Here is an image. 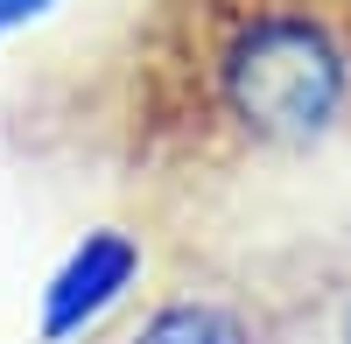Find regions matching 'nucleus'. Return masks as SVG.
Here are the masks:
<instances>
[{
    "label": "nucleus",
    "mask_w": 351,
    "mask_h": 344,
    "mask_svg": "<svg viewBox=\"0 0 351 344\" xmlns=\"http://www.w3.org/2000/svg\"><path fill=\"white\" fill-rule=\"evenodd\" d=\"M155 106L190 148L309 155L351 120V8L169 0Z\"/></svg>",
    "instance_id": "1"
},
{
    "label": "nucleus",
    "mask_w": 351,
    "mask_h": 344,
    "mask_svg": "<svg viewBox=\"0 0 351 344\" xmlns=\"http://www.w3.org/2000/svg\"><path fill=\"white\" fill-rule=\"evenodd\" d=\"M148 274V246H141L127 225H92L56 274L43 281V302H36V337L43 344H77L92 337L112 309H127V295L141 288Z\"/></svg>",
    "instance_id": "2"
},
{
    "label": "nucleus",
    "mask_w": 351,
    "mask_h": 344,
    "mask_svg": "<svg viewBox=\"0 0 351 344\" xmlns=\"http://www.w3.org/2000/svg\"><path fill=\"white\" fill-rule=\"evenodd\" d=\"M267 295L239 281H169L112 330V344H274Z\"/></svg>",
    "instance_id": "3"
},
{
    "label": "nucleus",
    "mask_w": 351,
    "mask_h": 344,
    "mask_svg": "<svg viewBox=\"0 0 351 344\" xmlns=\"http://www.w3.org/2000/svg\"><path fill=\"white\" fill-rule=\"evenodd\" d=\"M56 8V0H0V28H28V21H43Z\"/></svg>",
    "instance_id": "4"
},
{
    "label": "nucleus",
    "mask_w": 351,
    "mask_h": 344,
    "mask_svg": "<svg viewBox=\"0 0 351 344\" xmlns=\"http://www.w3.org/2000/svg\"><path fill=\"white\" fill-rule=\"evenodd\" d=\"M330 344H351V281H344V295L330 309Z\"/></svg>",
    "instance_id": "5"
},
{
    "label": "nucleus",
    "mask_w": 351,
    "mask_h": 344,
    "mask_svg": "<svg viewBox=\"0 0 351 344\" xmlns=\"http://www.w3.org/2000/svg\"><path fill=\"white\" fill-rule=\"evenodd\" d=\"M309 8H351V0H309Z\"/></svg>",
    "instance_id": "6"
},
{
    "label": "nucleus",
    "mask_w": 351,
    "mask_h": 344,
    "mask_svg": "<svg viewBox=\"0 0 351 344\" xmlns=\"http://www.w3.org/2000/svg\"><path fill=\"white\" fill-rule=\"evenodd\" d=\"M0 36H8V28H0Z\"/></svg>",
    "instance_id": "7"
}]
</instances>
